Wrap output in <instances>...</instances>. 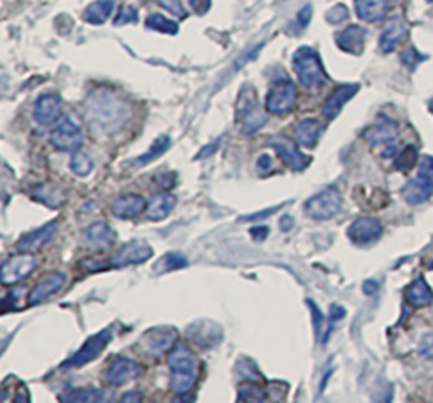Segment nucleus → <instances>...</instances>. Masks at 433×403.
Here are the masks:
<instances>
[{
  "label": "nucleus",
  "instance_id": "34",
  "mask_svg": "<svg viewBox=\"0 0 433 403\" xmlns=\"http://www.w3.org/2000/svg\"><path fill=\"white\" fill-rule=\"evenodd\" d=\"M188 266V260L181 253H166L164 256L159 258V261H156L154 265V273L164 275L169 271L183 270Z\"/></svg>",
  "mask_w": 433,
  "mask_h": 403
},
{
  "label": "nucleus",
  "instance_id": "7",
  "mask_svg": "<svg viewBox=\"0 0 433 403\" xmlns=\"http://www.w3.org/2000/svg\"><path fill=\"white\" fill-rule=\"evenodd\" d=\"M364 138L367 139V143L372 148L381 150V155L384 158H391L396 151V141H398V127L396 122H393L391 119L381 116L377 119L376 124H372L369 129L364 133Z\"/></svg>",
  "mask_w": 433,
  "mask_h": 403
},
{
  "label": "nucleus",
  "instance_id": "5",
  "mask_svg": "<svg viewBox=\"0 0 433 403\" xmlns=\"http://www.w3.org/2000/svg\"><path fill=\"white\" fill-rule=\"evenodd\" d=\"M114 339V327H105L102 329L100 332L93 334L85 341V344L80 347L76 353L71 356L70 359H66L65 363L61 364L63 370H66V368H80L85 366V364L95 361L99 356L104 353L105 347H107L110 342H112Z\"/></svg>",
  "mask_w": 433,
  "mask_h": 403
},
{
  "label": "nucleus",
  "instance_id": "35",
  "mask_svg": "<svg viewBox=\"0 0 433 403\" xmlns=\"http://www.w3.org/2000/svg\"><path fill=\"white\" fill-rule=\"evenodd\" d=\"M93 160L90 155H87V152L83 151H76L73 156H71L70 161V169L75 173L76 176H88L93 172Z\"/></svg>",
  "mask_w": 433,
  "mask_h": 403
},
{
  "label": "nucleus",
  "instance_id": "10",
  "mask_svg": "<svg viewBox=\"0 0 433 403\" xmlns=\"http://www.w3.org/2000/svg\"><path fill=\"white\" fill-rule=\"evenodd\" d=\"M296 104V87L288 80H281L276 82L271 87L269 93L266 99V109L267 112L274 114V116H283L288 114L295 107Z\"/></svg>",
  "mask_w": 433,
  "mask_h": 403
},
{
  "label": "nucleus",
  "instance_id": "33",
  "mask_svg": "<svg viewBox=\"0 0 433 403\" xmlns=\"http://www.w3.org/2000/svg\"><path fill=\"white\" fill-rule=\"evenodd\" d=\"M169 144H171L169 136H159L158 139H154V143H152L150 150L139 156V158L134 160V164H138V167H146L147 163H152V161L161 158V156L168 151Z\"/></svg>",
  "mask_w": 433,
  "mask_h": 403
},
{
  "label": "nucleus",
  "instance_id": "52",
  "mask_svg": "<svg viewBox=\"0 0 433 403\" xmlns=\"http://www.w3.org/2000/svg\"><path fill=\"white\" fill-rule=\"evenodd\" d=\"M343 317H346V308L341 307V305H332V307H330V319L341 320Z\"/></svg>",
  "mask_w": 433,
  "mask_h": 403
},
{
  "label": "nucleus",
  "instance_id": "50",
  "mask_svg": "<svg viewBox=\"0 0 433 403\" xmlns=\"http://www.w3.org/2000/svg\"><path fill=\"white\" fill-rule=\"evenodd\" d=\"M31 400V398H29V390L25 388V385L23 383V381H19V383H17V390H16V398H14V402H17V403H25V402H29Z\"/></svg>",
  "mask_w": 433,
  "mask_h": 403
},
{
  "label": "nucleus",
  "instance_id": "26",
  "mask_svg": "<svg viewBox=\"0 0 433 403\" xmlns=\"http://www.w3.org/2000/svg\"><path fill=\"white\" fill-rule=\"evenodd\" d=\"M176 207V197L173 193L168 192H159L152 195V198L147 203L146 209V217L147 220H152V222H159V220H164L175 210Z\"/></svg>",
  "mask_w": 433,
  "mask_h": 403
},
{
  "label": "nucleus",
  "instance_id": "2",
  "mask_svg": "<svg viewBox=\"0 0 433 403\" xmlns=\"http://www.w3.org/2000/svg\"><path fill=\"white\" fill-rule=\"evenodd\" d=\"M168 366L171 371L169 383H171L173 392L186 393L195 387L198 363L188 346L176 344L173 347L168 358Z\"/></svg>",
  "mask_w": 433,
  "mask_h": 403
},
{
  "label": "nucleus",
  "instance_id": "55",
  "mask_svg": "<svg viewBox=\"0 0 433 403\" xmlns=\"http://www.w3.org/2000/svg\"><path fill=\"white\" fill-rule=\"evenodd\" d=\"M216 150H219V143H212L210 146H205V148H203V150L200 151V155H198L197 158H198V160H200V158H207V156H210L212 152H215Z\"/></svg>",
  "mask_w": 433,
  "mask_h": 403
},
{
  "label": "nucleus",
  "instance_id": "18",
  "mask_svg": "<svg viewBox=\"0 0 433 403\" xmlns=\"http://www.w3.org/2000/svg\"><path fill=\"white\" fill-rule=\"evenodd\" d=\"M61 99L54 93H46L41 95L34 104V119L41 126H53L56 124L61 117Z\"/></svg>",
  "mask_w": 433,
  "mask_h": 403
},
{
  "label": "nucleus",
  "instance_id": "1",
  "mask_svg": "<svg viewBox=\"0 0 433 403\" xmlns=\"http://www.w3.org/2000/svg\"><path fill=\"white\" fill-rule=\"evenodd\" d=\"M129 109L110 92H95L85 102V119L93 133L114 134L126 124Z\"/></svg>",
  "mask_w": 433,
  "mask_h": 403
},
{
  "label": "nucleus",
  "instance_id": "4",
  "mask_svg": "<svg viewBox=\"0 0 433 403\" xmlns=\"http://www.w3.org/2000/svg\"><path fill=\"white\" fill-rule=\"evenodd\" d=\"M293 68H295L300 82L305 87H320V85L325 83L327 76L324 65H322L320 56L313 48L303 46V48L296 51L295 58H293Z\"/></svg>",
  "mask_w": 433,
  "mask_h": 403
},
{
  "label": "nucleus",
  "instance_id": "42",
  "mask_svg": "<svg viewBox=\"0 0 433 403\" xmlns=\"http://www.w3.org/2000/svg\"><path fill=\"white\" fill-rule=\"evenodd\" d=\"M138 23V11H135L134 7H124L121 12H118V16L116 17V20H114V24L116 25H126V24H133Z\"/></svg>",
  "mask_w": 433,
  "mask_h": 403
},
{
  "label": "nucleus",
  "instance_id": "40",
  "mask_svg": "<svg viewBox=\"0 0 433 403\" xmlns=\"http://www.w3.org/2000/svg\"><path fill=\"white\" fill-rule=\"evenodd\" d=\"M310 311H312V320H313V327H315V334L317 337H320L322 330L325 329V315L322 313L320 308L317 307V303L313 302V300H307Z\"/></svg>",
  "mask_w": 433,
  "mask_h": 403
},
{
  "label": "nucleus",
  "instance_id": "46",
  "mask_svg": "<svg viewBox=\"0 0 433 403\" xmlns=\"http://www.w3.org/2000/svg\"><path fill=\"white\" fill-rule=\"evenodd\" d=\"M279 207H273V209H266V210H261V212H254V214H249V215H242V217H239L240 222H252V220H262L266 217H269V215H273L274 212H278Z\"/></svg>",
  "mask_w": 433,
  "mask_h": 403
},
{
  "label": "nucleus",
  "instance_id": "47",
  "mask_svg": "<svg viewBox=\"0 0 433 403\" xmlns=\"http://www.w3.org/2000/svg\"><path fill=\"white\" fill-rule=\"evenodd\" d=\"M256 167L261 175H266V173H269L271 168H273V160H271L269 155H261L256 161Z\"/></svg>",
  "mask_w": 433,
  "mask_h": 403
},
{
  "label": "nucleus",
  "instance_id": "24",
  "mask_svg": "<svg viewBox=\"0 0 433 403\" xmlns=\"http://www.w3.org/2000/svg\"><path fill=\"white\" fill-rule=\"evenodd\" d=\"M366 29L360 25H349L343 31H341L335 36V42L341 49L350 54H360L364 51V44H366Z\"/></svg>",
  "mask_w": 433,
  "mask_h": 403
},
{
  "label": "nucleus",
  "instance_id": "38",
  "mask_svg": "<svg viewBox=\"0 0 433 403\" xmlns=\"http://www.w3.org/2000/svg\"><path fill=\"white\" fill-rule=\"evenodd\" d=\"M417 150H415L413 146H408L400 152V156L394 161V167H396V169H400V172H410V169L415 167V163H417Z\"/></svg>",
  "mask_w": 433,
  "mask_h": 403
},
{
  "label": "nucleus",
  "instance_id": "53",
  "mask_svg": "<svg viewBox=\"0 0 433 403\" xmlns=\"http://www.w3.org/2000/svg\"><path fill=\"white\" fill-rule=\"evenodd\" d=\"M121 402H124V403H139V402H142V393L141 392H129V393H126V395L121 398Z\"/></svg>",
  "mask_w": 433,
  "mask_h": 403
},
{
  "label": "nucleus",
  "instance_id": "43",
  "mask_svg": "<svg viewBox=\"0 0 433 403\" xmlns=\"http://www.w3.org/2000/svg\"><path fill=\"white\" fill-rule=\"evenodd\" d=\"M423 59H425V56H423V54H420L417 49H413V48H410L408 51H405V53L401 54V61L405 63L406 66L410 68V70H415V68H417L420 63L423 61Z\"/></svg>",
  "mask_w": 433,
  "mask_h": 403
},
{
  "label": "nucleus",
  "instance_id": "19",
  "mask_svg": "<svg viewBox=\"0 0 433 403\" xmlns=\"http://www.w3.org/2000/svg\"><path fill=\"white\" fill-rule=\"evenodd\" d=\"M85 241H87V244L90 246L92 249L104 253L116 244L117 234L107 222H102L100 220V222H95L87 227V231H85Z\"/></svg>",
  "mask_w": 433,
  "mask_h": 403
},
{
  "label": "nucleus",
  "instance_id": "31",
  "mask_svg": "<svg viewBox=\"0 0 433 403\" xmlns=\"http://www.w3.org/2000/svg\"><path fill=\"white\" fill-rule=\"evenodd\" d=\"M31 193L37 202L44 203L49 209H59L66 200L65 192H63L61 188H58V186H53L49 184L34 186Z\"/></svg>",
  "mask_w": 433,
  "mask_h": 403
},
{
  "label": "nucleus",
  "instance_id": "39",
  "mask_svg": "<svg viewBox=\"0 0 433 403\" xmlns=\"http://www.w3.org/2000/svg\"><path fill=\"white\" fill-rule=\"evenodd\" d=\"M312 14H313L312 6H305L303 8H301L298 14H296L295 23H293V25H291V31L295 34L303 32L305 29L308 28L310 20H312Z\"/></svg>",
  "mask_w": 433,
  "mask_h": 403
},
{
  "label": "nucleus",
  "instance_id": "44",
  "mask_svg": "<svg viewBox=\"0 0 433 403\" xmlns=\"http://www.w3.org/2000/svg\"><path fill=\"white\" fill-rule=\"evenodd\" d=\"M418 353L423 359H432L433 361V334L432 332L425 334V336L422 337V341H420Z\"/></svg>",
  "mask_w": 433,
  "mask_h": 403
},
{
  "label": "nucleus",
  "instance_id": "23",
  "mask_svg": "<svg viewBox=\"0 0 433 403\" xmlns=\"http://www.w3.org/2000/svg\"><path fill=\"white\" fill-rule=\"evenodd\" d=\"M65 282H66L65 273H59V271H56V273H48L36 287L32 288L31 294H29L28 302L31 305L44 302V300L49 299L51 295L56 294L59 288H63Z\"/></svg>",
  "mask_w": 433,
  "mask_h": 403
},
{
  "label": "nucleus",
  "instance_id": "54",
  "mask_svg": "<svg viewBox=\"0 0 433 403\" xmlns=\"http://www.w3.org/2000/svg\"><path fill=\"white\" fill-rule=\"evenodd\" d=\"M377 290H379V283H377L376 279H367V282L364 283V294L372 295L376 294Z\"/></svg>",
  "mask_w": 433,
  "mask_h": 403
},
{
  "label": "nucleus",
  "instance_id": "36",
  "mask_svg": "<svg viewBox=\"0 0 433 403\" xmlns=\"http://www.w3.org/2000/svg\"><path fill=\"white\" fill-rule=\"evenodd\" d=\"M266 392L262 390L261 385L257 381H245L244 385L239 388V400L242 402H266Z\"/></svg>",
  "mask_w": 433,
  "mask_h": 403
},
{
  "label": "nucleus",
  "instance_id": "49",
  "mask_svg": "<svg viewBox=\"0 0 433 403\" xmlns=\"http://www.w3.org/2000/svg\"><path fill=\"white\" fill-rule=\"evenodd\" d=\"M210 2L212 0H190V6H192V8L198 16H203L209 12Z\"/></svg>",
  "mask_w": 433,
  "mask_h": 403
},
{
  "label": "nucleus",
  "instance_id": "32",
  "mask_svg": "<svg viewBox=\"0 0 433 403\" xmlns=\"http://www.w3.org/2000/svg\"><path fill=\"white\" fill-rule=\"evenodd\" d=\"M114 12V2L112 0H100V2H93L85 8L83 17L87 23L90 24H104L105 20L112 16Z\"/></svg>",
  "mask_w": 433,
  "mask_h": 403
},
{
  "label": "nucleus",
  "instance_id": "11",
  "mask_svg": "<svg viewBox=\"0 0 433 403\" xmlns=\"http://www.w3.org/2000/svg\"><path fill=\"white\" fill-rule=\"evenodd\" d=\"M152 248L144 241H130L122 246L118 251L110 258V266L112 268H126L130 265H141L152 258Z\"/></svg>",
  "mask_w": 433,
  "mask_h": 403
},
{
  "label": "nucleus",
  "instance_id": "57",
  "mask_svg": "<svg viewBox=\"0 0 433 403\" xmlns=\"http://www.w3.org/2000/svg\"><path fill=\"white\" fill-rule=\"evenodd\" d=\"M428 2H433V0H428Z\"/></svg>",
  "mask_w": 433,
  "mask_h": 403
},
{
  "label": "nucleus",
  "instance_id": "51",
  "mask_svg": "<svg viewBox=\"0 0 433 403\" xmlns=\"http://www.w3.org/2000/svg\"><path fill=\"white\" fill-rule=\"evenodd\" d=\"M293 227H295V220H293L291 215H283L281 220H279V229L283 232H290Z\"/></svg>",
  "mask_w": 433,
  "mask_h": 403
},
{
  "label": "nucleus",
  "instance_id": "28",
  "mask_svg": "<svg viewBox=\"0 0 433 403\" xmlns=\"http://www.w3.org/2000/svg\"><path fill=\"white\" fill-rule=\"evenodd\" d=\"M355 11L362 20L377 23L389 12V0H355Z\"/></svg>",
  "mask_w": 433,
  "mask_h": 403
},
{
  "label": "nucleus",
  "instance_id": "30",
  "mask_svg": "<svg viewBox=\"0 0 433 403\" xmlns=\"http://www.w3.org/2000/svg\"><path fill=\"white\" fill-rule=\"evenodd\" d=\"M406 300L411 307L423 308L433 303V291L423 278H417L406 288Z\"/></svg>",
  "mask_w": 433,
  "mask_h": 403
},
{
  "label": "nucleus",
  "instance_id": "9",
  "mask_svg": "<svg viewBox=\"0 0 433 403\" xmlns=\"http://www.w3.org/2000/svg\"><path fill=\"white\" fill-rule=\"evenodd\" d=\"M37 268L36 256L31 253H19L16 256L8 258L0 268V282L2 285H16L28 277H31L32 271Z\"/></svg>",
  "mask_w": 433,
  "mask_h": 403
},
{
  "label": "nucleus",
  "instance_id": "45",
  "mask_svg": "<svg viewBox=\"0 0 433 403\" xmlns=\"http://www.w3.org/2000/svg\"><path fill=\"white\" fill-rule=\"evenodd\" d=\"M161 6L178 17L186 16V11H185L183 4H181V0H161Z\"/></svg>",
  "mask_w": 433,
  "mask_h": 403
},
{
  "label": "nucleus",
  "instance_id": "29",
  "mask_svg": "<svg viewBox=\"0 0 433 403\" xmlns=\"http://www.w3.org/2000/svg\"><path fill=\"white\" fill-rule=\"evenodd\" d=\"M322 133H324V126L317 119H305L296 126V139L301 146L308 148V150L317 146Z\"/></svg>",
  "mask_w": 433,
  "mask_h": 403
},
{
  "label": "nucleus",
  "instance_id": "41",
  "mask_svg": "<svg viewBox=\"0 0 433 403\" xmlns=\"http://www.w3.org/2000/svg\"><path fill=\"white\" fill-rule=\"evenodd\" d=\"M347 17H349V11H347V7L342 6V4H339V6L332 7L327 12V20H329L330 24H341Z\"/></svg>",
  "mask_w": 433,
  "mask_h": 403
},
{
  "label": "nucleus",
  "instance_id": "48",
  "mask_svg": "<svg viewBox=\"0 0 433 403\" xmlns=\"http://www.w3.org/2000/svg\"><path fill=\"white\" fill-rule=\"evenodd\" d=\"M269 227L267 226H257L250 229V236H252L254 241H257V243H261V241H266L267 236H269Z\"/></svg>",
  "mask_w": 433,
  "mask_h": 403
},
{
  "label": "nucleus",
  "instance_id": "16",
  "mask_svg": "<svg viewBox=\"0 0 433 403\" xmlns=\"http://www.w3.org/2000/svg\"><path fill=\"white\" fill-rule=\"evenodd\" d=\"M56 232H58V222L56 220H51V222L44 224L42 227L36 229V231L29 232V234L20 237L16 244L17 251L19 253L39 251L41 248H44L46 244L51 243V241L54 239Z\"/></svg>",
  "mask_w": 433,
  "mask_h": 403
},
{
  "label": "nucleus",
  "instance_id": "22",
  "mask_svg": "<svg viewBox=\"0 0 433 403\" xmlns=\"http://www.w3.org/2000/svg\"><path fill=\"white\" fill-rule=\"evenodd\" d=\"M146 209L147 202L144 200V197H141V195L135 193L121 195V197H117L116 200H114L112 207H110L112 214L118 219H135L139 217L142 212H146Z\"/></svg>",
  "mask_w": 433,
  "mask_h": 403
},
{
  "label": "nucleus",
  "instance_id": "17",
  "mask_svg": "<svg viewBox=\"0 0 433 403\" xmlns=\"http://www.w3.org/2000/svg\"><path fill=\"white\" fill-rule=\"evenodd\" d=\"M141 366L130 358H116L112 364L109 366L107 371V381L112 387H122L127 385L129 381L141 376Z\"/></svg>",
  "mask_w": 433,
  "mask_h": 403
},
{
  "label": "nucleus",
  "instance_id": "3",
  "mask_svg": "<svg viewBox=\"0 0 433 403\" xmlns=\"http://www.w3.org/2000/svg\"><path fill=\"white\" fill-rule=\"evenodd\" d=\"M237 124L240 133L250 136L257 133L267 122V114L262 110L257 100V93L250 85H245L240 90L239 100H237Z\"/></svg>",
  "mask_w": 433,
  "mask_h": 403
},
{
  "label": "nucleus",
  "instance_id": "56",
  "mask_svg": "<svg viewBox=\"0 0 433 403\" xmlns=\"http://www.w3.org/2000/svg\"><path fill=\"white\" fill-rule=\"evenodd\" d=\"M430 268H432V270H433V263H432V265H430Z\"/></svg>",
  "mask_w": 433,
  "mask_h": 403
},
{
  "label": "nucleus",
  "instance_id": "20",
  "mask_svg": "<svg viewBox=\"0 0 433 403\" xmlns=\"http://www.w3.org/2000/svg\"><path fill=\"white\" fill-rule=\"evenodd\" d=\"M188 337L200 347H214L222 341V329L210 320H198L188 327Z\"/></svg>",
  "mask_w": 433,
  "mask_h": 403
},
{
  "label": "nucleus",
  "instance_id": "21",
  "mask_svg": "<svg viewBox=\"0 0 433 403\" xmlns=\"http://www.w3.org/2000/svg\"><path fill=\"white\" fill-rule=\"evenodd\" d=\"M410 25L401 19V17H394L386 24L383 34L379 40V48L383 53H391L401 44L403 41L408 37Z\"/></svg>",
  "mask_w": 433,
  "mask_h": 403
},
{
  "label": "nucleus",
  "instance_id": "25",
  "mask_svg": "<svg viewBox=\"0 0 433 403\" xmlns=\"http://www.w3.org/2000/svg\"><path fill=\"white\" fill-rule=\"evenodd\" d=\"M358 92H359L358 83H346V85H341V87L335 88L332 95L329 97V100L325 102L324 116L332 121V119H335L339 114H341L343 105H346L347 102H349Z\"/></svg>",
  "mask_w": 433,
  "mask_h": 403
},
{
  "label": "nucleus",
  "instance_id": "13",
  "mask_svg": "<svg viewBox=\"0 0 433 403\" xmlns=\"http://www.w3.org/2000/svg\"><path fill=\"white\" fill-rule=\"evenodd\" d=\"M176 339L178 330L173 327H152L147 332H144L141 344L146 353L161 356L176 346Z\"/></svg>",
  "mask_w": 433,
  "mask_h": 403
},
{
  "label": "nucleus",
  "instance_id": "14",
  "mask_svg": "<svg viewBox=\"0 0 433 403\" xmlns=\"http://www.w3.org/2000/svg\"><path fill=\"white\" fill-rule=\"evenodd\" d=\"M267 146L273 148V150L278 152L279 158L291 169H295V172H303V169L312 163V158L303 155V152L298 150V146H296V143H293L291 139L288 138H283V136H278V138H273L271 141H267Z\"/></svg>",
  "mask_w": 433,
  "mask_h": 403
},
{
  "label": "nucleus",
  "instance_id": "15",
  "mask_svg": "<svg viewBox=\"0 0 433 403\" xmlns=\"http://www.w3.org/2000/svg\"><path fill=\"white\" fill-rule=\"evenodd\" d=\"M383 234V226L374 217H360L350 224L347 236L354 244L367 246L376 243Z\"/></svg>",
  "mask_w": 433,
  "mask_h": 403
},
{
  "label": "nucleus",
  "instance_id": "37",
  "mask_svg": "<svg viewBox=\"0 0 433 403\" xmlns=\"http://www.w3.org/2000/svg\"><path fill=\"white\" fill-rule=\"evenodd\" d=\"M146 28L152 29V31L164 32V34H176L178 32V24L173 23V20L166 19V17L159 16V14H152V16L147 17Z\"/></svg>",
  "mask_w": 433,
  "mask_h": 403
},
{
  "label": "nucleus",
  "instance_id": "8",
  "mask_svg": "<svg viewBox=\"0 0 433 403\" xmlns=\"http://www.w3.org/2000/svg\"><path fill=\"white\" fill-rule=\"evenodd\" d=\"M342 209V195L335 186H329L324 192L313 195L305 202V214L313 220H329Z\"/></svg>",
  "mask_w": 433,
  "mask_h": 403
},
{
  "label": "nucleus",
  "instance_id": "12",
  "mask_svg": "<svg viewBox=\"0 0 433 403\" xmlns=\"http://www.w3.org/2000/svg\"><path fill=\"white\" fill-rule=\"evenodd\" d=\"M49 141L59 151H76L83 144V133L71 119L66 117L54 127Z\"/></svg>",
  "mask_w": 433,
  "mask_h": 403
},
{
  "label": "nucleus",
  "instance_id": "27",
  "mask_svg": "<svg viewBox=\"0 0 433 403\" xmlns=\"http://www.w3.org/2000/svg\"><path fill=\"white\" fill-rule=\"evenodd\" d=\"M110 397L112 395L109 392L100 388H71L63 393L59 400L68 403H102L112 400Z\"/></svg>",
  "mask_w": 433,
  "mask_h": 403
},
{
  "label": "nucleus",
  "instance_id": "6",
  "mask_svg": "<svg viewBox=\"0 0 433 403\" xmlns=\"http://www.w3.org/2000/svg\"><path fill=\"white\" fill-rule=\"evenodd\" d=\"M433 193V158L425 156L420 161L418 175L406 184L403 195L411 205H418L432 197Z\"/></svg>",
  "mask_w": 433,
  "mask_h": 403
}]
</instances>
